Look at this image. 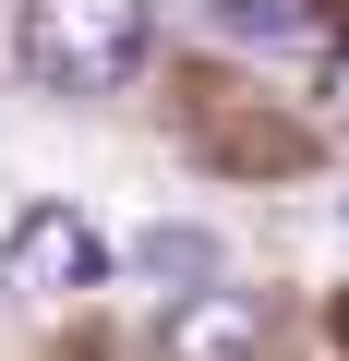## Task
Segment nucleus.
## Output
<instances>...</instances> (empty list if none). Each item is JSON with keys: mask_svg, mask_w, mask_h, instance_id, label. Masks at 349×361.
Segmentation results:
<instances>
[{"mask_svg": "<svg viewBox=\"0 0 349 361\" xmlns=\"http://www.w3.org/2000/svg\"><path fill=\"white\" fill-rule=\"evenodd\" d=\"M145 37H157L145 0H25V25H13V49L49 97H121L145 73Z\"/></svg>", "mask_w": 349, "mask_h": 361, "instance_id": "nucleus-1", "label": "nucleus"}, {"mask_svg": "<svg viewBox=\"0 0 349 361\" xmlns=\"http://www.w3.org/2000/svg\"><path fill=\"white\" fill-rule=\"evenodd\" d=\"M109 229L97 217H73V205H25L13 217V241H0V277L13 289H37V301H73V289H109Z\"/></svg>", "mask_w": 349, "mask_h": 361, "instance_id": "nucleus-2", "label": "nucleus"}, {"mask_svg": "<svg viewBox=\"0 0 349 361\" xmlns=\"http://www.w3.org/2000/svg\"><path fill=\"white\" fill-rule=\"evenodd\" d=\"M133 277L169 289V313H181V301L229 289V241H217L205 217H145V229H133Z\"/></svg>", "mask_w": 349, "mask_h": 361, "instance_id": "nucleus-3", "label": "nucleus"}, {"mask_svg": "<svg viewBox=\"0 0 349 361\" xmlns=\"http://www.w3.org/2000/svg\"><path fill=\"white\" fill-rule=\"evenodd\" d=\"M169 361H265V301L253 289H205L169 313Z\"/></svg>", "mask_w": 349, "mask_h": 361, "instance_id": "nucleus-4", "label": "nucleus"}, {"mask_svg": "<svg viewBox=\"0 0 349 361\" xmlns=\"http://www.w3.org/2000/svg\"><path fill=\"white\" fill-rule=\"evenodd\" d=\"M205 25H217L229 49H301V37H313L301 0H205Z\"/></svg>", "mask_w": 349, "mask_h": 361, "instance_id": "nucleus-5", "label": "nucleus"}, {"mask_svg": "<svg viewBox=\"0 0 349 361\" xmlns=\"http://www.w3.org/2000/svg\"><path fill=\"white\" fill-rule=\"evenodd\" d=\"M337 85H349V61H337Z\"/></svg>", "mask_w": 349, "mask_h": 361, "instance_id": "nucleus-6", "label": "nucleus"}]
</instances>
